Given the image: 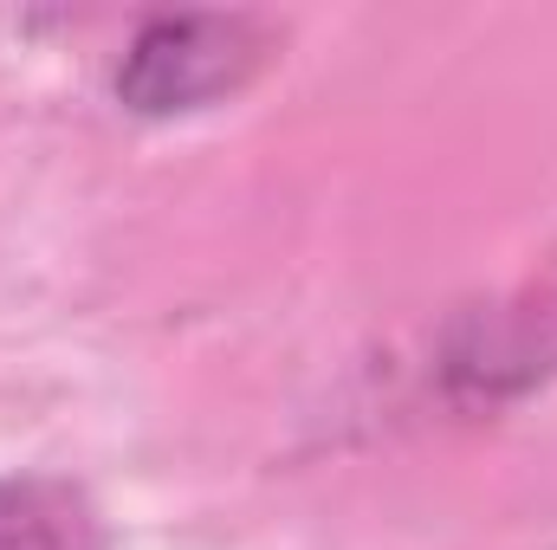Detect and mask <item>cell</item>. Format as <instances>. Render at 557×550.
<instances>
[{
  "instance_id": "cell-1",
  "label": "cell",
  "mask_w": 557,
  "mask_h": 550,
  "mask_svg": "<svg viewBox=\"0 0 557 550\" xmlns=\"http://www.w3.org/2000/svg\"><path fill=\"white\" fill-rule=\"evenodd\" d=\"M253 26L247 20H221V13H182V20H156L143 26L137 46L117 65V98L143 117H169V111H201L208 98L234 91L253 65Z\"/></svg>"
},
{
  "instance_id": "cell-2",
  "label": "cell",
  "mask_w": 557,
  "mask_h": 550,
  "mask_svg": "<svg viewBox=\"0 0 557 550\" xmlns=\"http://www.w3.org/2000/svg\"><path fill=\"white\" fill-rule=\"evenodd\" d=\"M0 550H111L104 518L59 479H0Z\"/></svg>"
}]
</instances>
